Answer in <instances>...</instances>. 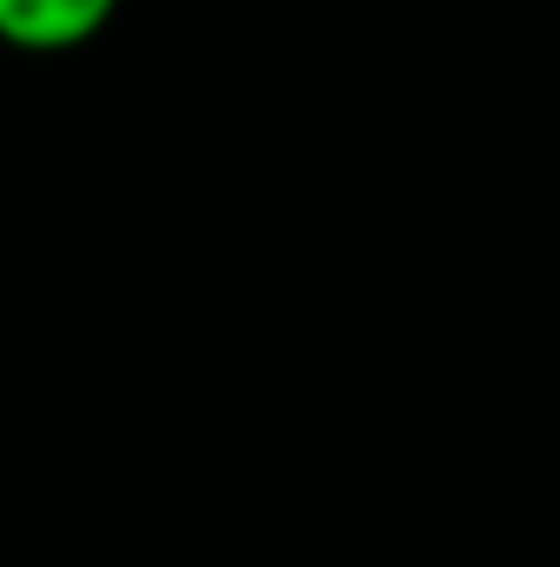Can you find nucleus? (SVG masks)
Listing matches in <instances>:
<instances>
[{"label":"nucleus","instance_id":"nucleus-1","mask_svg":"<svg viewBox=\"0 0 560 567\" xmlns=\"http://www.w3.org/2000/svg\"><path fill=\"white\" fill-rule=\"evenodd\" d=\"M113 13H120V0H0V47H20V53H73Z\"/></svg>","mask_w":560,"mask_h":567}]
</instances>
